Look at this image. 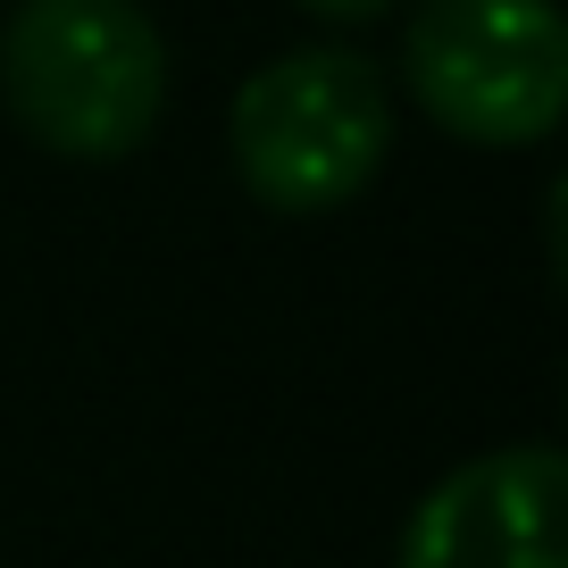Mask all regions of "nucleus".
Listing matches in <instances>:
<instances>
[{"label": "nucleus", "mask_w": 568, "mask_h": 568, "mask_svg": "<svg viewBox=\"0 0 568 568\" xmlns=\"http://www.w3.org/2000/svg\"><path fill=\"white\" fill-rule=\"evenodd\" d=\"M0 92L68 160H125L168 101V34L142 0H18L0 26Z\"/></svg>", "instance_id": "1"}, {"label": "nucleus", "mask_w": 568, "mask_h": 568, "mask_svg": "<svg viewBox=\"0 0 568 568\" xmlns=\"http://www.w3.org/2000/svg\"><path fill=\"white\" fill-rule=\"evenodd\" d=\"M226 142L267 210H343L352 193H368V176L393 151V92L343 42L276 51L243 75Z\"/></svg>", "instance_id": "2"}, {"label": "nucleus", "mask_w": 568, "mask_h": 568, "mask_svg": "<svg viewBox=\"0 0 568 568\" xmlns=\"http://www.w3.org/2000/svg\"><path fill=\"white\" fill-rule=\"evenodd\" d=\"M402 68L460 142H544L568 101V26L551 0H426Z\"/></svg>", "instance_id": "3"}, {"label": "nucleus", "mask_w": 568, "mask_h": 568, "mask_svg": "<svg viewBox=\"0 0 568 568\" xmlns=\"http://www.w3.org/2000/svg\"><path fill=\"white\" fill-rule=\"evenodd\" d=\"M393 568H568L560 560V444H501L426 485Z\"/></svg>", "instance_id": "4"}, {"label": "nucleus", "mask_w": 568, "mask_h": 568, "mask_svg": "<svg viewBox=\"0 0 568 568\" xmlns=\"http://www.w3.org/2000/svg\"><path fill=\"white\" fill-rule=\"evenodd\" d=\"M302 9H318V18H376L385 0H302Z\"/></svg>", "instance_id": "5"}]
</instances>
